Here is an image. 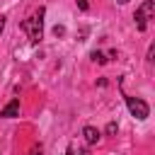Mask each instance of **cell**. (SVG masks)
Returning a JSON list of instances; mask_svg holds the SVG:
<instances>
[{
    "label": "cell",
    "instance_id": "13",
    "mask_svg": "<svg viewBox=\"0 0 155 155\" xmlns=\"http://www.w3.org/2000/svg\"><path fill=\"white\" fill-rule=\"evenodd\" d=\"M116 2H119V5H126V2H128V0H116Z\"/></svg>",
    "mask_w": 155,
    "mask_h": 155
},
{
    "label": "cell",
    "instance_id": "12",
    "mask_svg": "<svg viewBox=\"0 0 155 155\" xmlns=\"http://www.w3.org/2000/svg\"><path fill=\"white\" fill-rule=\"evenodd\" d=\"M2 29H5V17L0 15V34H2Z\"/></svg>",
    "mask_w": 155,
    "mask_h": 155
},
{
    "label": "cell",
    "instance_id": "8",
    "mask_svg": "<svg viewBox=\"0 0 155 155\" xmlns=\"http://www.w3.org/2000/svg\"><path fill=\"white\" fill-rule=\"evenodd\" d=\"M116 131H119V126H116L114 121H109V124H107V128H104V133H107V136H114Z\"/></svg>",
    "mask_w": 155,
    "mask_h": 155
},
{
    "label": "cell",
    "instance_id": "10",
    "mask_svg": "<svg viewBox=\"0 0 155 155\" xmlns=\"http://www.w3.org/2000/svg\"><path fill=\"white\" fill-rule=\"evenodd\" d=\"M41 153H44V148H41V145H34V148L29 150V155H41Z\"/></svg>",
    "mask_w": 155,
    "mask_h": 155
},
{
    "label": "cell",
    "instance_id": "4",
    "mask_svg": "<svg viewBox=\"0 0 155 155\" xmlns=\"http://www.w3.org/2000/svg\"><path fill=\"white\" fill-rule=\"evenodd\" d=\"M0 116H2V119H15V116H19V99H12V102L0 111Z\"/></svg>",
    "mask_w": 155,
    "mask_h": 155
},
{
    "label": "cell",
    "instance_id": "7",
    "mask_svg": "<svg viewBox=\"0 0 155 155\" xmlns=\"http://www.w3.org/2000/svg\"><path fill=\"white\" fill-rule=\"evenodd\" d=\"M92 61H94V63H99V65H102V63H107V58H104V53H102V51H92Z\"/></svg>",
    "mask_w": 155,
    "mask_h": 155
},
{
    "label": "cell",
    "instance_id": "1",
    "mask_svg": "<svg viewBox=\"0 0 155 155\" xmlns=\"http://www.w3.org/2000/svg\"><path fill=\"white\" fill-rule=\"evenodd\" d=\"M19 27L27 31V36H29L31 44H39V41H41V34H44V7H39L36 15L29 17V19H24Z\"/></svg>",
    "mask_w": 155,
    "mask_h": 155
},
{
    "label": "cell",
    "instance_id": "6",
    "mask_svg": "<svg viewBox=\"0 0 155 155\" xmlns=\"http://www.w3.org/2000/svg\"><path fill=\"white\" fill-rule=\"evenodd\" d=\"M68 155H90V150L85 145H78V143H70L68 145Z\"/></svg>",
    "mask_w": 155,
    "mask_h": 155
},
{
    "label": "cell",
    "instance_id": "9",
    "mask_svg": "<svg viewBox=\"0 0 155 155\" xmlns=\"http://www.w3.org/2000/svg\"><path fill=\"white\" fill-rule=\"evenodd\" d=\"M53 34H56V36H63V34H65V27L56 24V27H53Z\"/></svg>",
    "mask_w": 155,
    "mask_h": 155
},
{
    "label": "cell",
    "instance_id": "2",
    "mask_svg": "<svg viewBox=\"0 0 155 155\" xmlns=\"http://www.w3.org/2000/svg\"><path fill=\"white\" fill-rule=\"evenodd\" d=\"M136 27H138V31H145V27H148V19H153L155 17V2L153 0H145L138 10H136Z\"/></svg>",
    "mask_w": 155,
    "mask_h": 155
},
{
    "label": "cell",
    "instance_id": "5",
    "mask_svg": "<svg viewBox=\"0 0 155 155\" xmlns=\"http://www.w3.org/2000/svg\"><path fill=\"white\" fill-rule=\"evenodd\" d=\"M82 136H85V140H87L90 145H94V143L99 140V136H102V133H99L94 126H85V128H82Z\"/></svg>",
    "mask_w": 155,
    "mask_h": 155
},
{
    "label": "cell",
    "instance_id": "3",
    "mask_svg": "<svg viewBox=\"0 0 155 155\" xmlns=\"http://www.w3.org/2000/svg\"><path fill=\"white\" fill-rule=\"evenodd\" d=\"M126 107H128L131 116H133V119H138V121H143V119H148V116H150V107H148L140 97H126Z\"/></svg>",
    "mask_w": 155,
    "mask_h": 155
},
{
    "label": "cell",
    "instance_id": "11",
    "mask_svg": "<svg viewBox=\"0 0 155 155\" xmlns=\"http://www.w3.org/2000/svg\"><path fill=\"white\" fill-rule=\"evenodd\" d=\"M78 7H80L82 12H87V7H90V5H87V0H78Z\"/></svg>",
    "mask_w": 155,
    "mask_h": 155
}]
</instances>
